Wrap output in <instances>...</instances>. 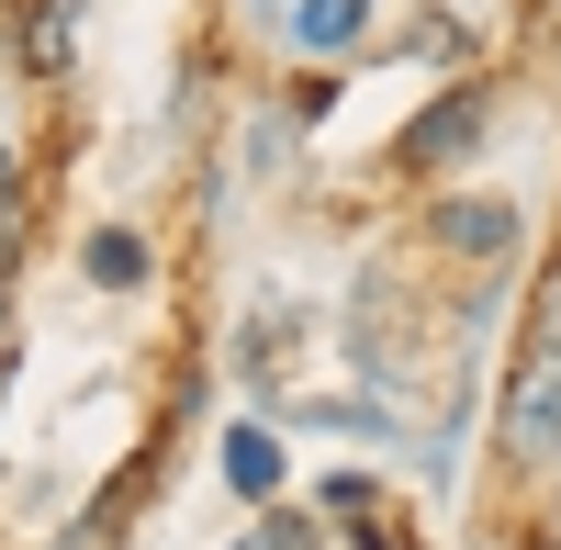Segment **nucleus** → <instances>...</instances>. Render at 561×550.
<instances>
[{"label": "nucleus", "instance_id": "obj_12", "mask_svg": "<svg viewBox=\"0 0 561 550\" xmlns=\"http://www.w3.org/2000/svg\"><path fill=\"white\" fill-rule=\"evenodd\" d=\"M0 393H12V337H0Z\"/></svg>", "mask_w": 561, "mask_h": 550}, {"label": "nucleus", "instance_id": "obj_13", "mask_svg": "<svg viewBox=\"0 0 561 550\" xmlns=\"http://www.w3.org/2000/svg\"><path fill=\"white\" fill-rule=\"evenodd\" d=\"M528 550H550V539H528Z\"/></svg>", "mask_w": 561, "mask_h": 550}, {"label": "nucleus", "instance_id": "obj_9", "mask_svg": "<svg viewBox=\"0 0 561 550\" xmlns=\"http://www.w3.org/2000/svg\"><path fill=\"white\" fill-rule=\"evenodd\" d=\"M237 550H314V528H304V517H270V528H259V539H237Z\"/></svg>", "mask_w": 561, "mask_h": 550}, {"label": "nucleus", "instance_id": "obj_2", "mask_svg": "<svg viewBox=\"0 0 561 550\" xmlns=\"http://www.w3.org/2000/svg\"><path fill=\"white\" fill-rule=\"evenodd\" d=\"M505 472H561V348H528L505 382Z\"/></svg>", "mask_w": 561, "mask_h": 550}, {"label": "nucleus", "instance_id": "obj_4", "mask_svg": "<svg viewBox=\"0 0 561 550\" xmlns=\"http://www.w3.org/2000/svg\"><path fill=\"white\" fill-rule=\"evenodd\" d=\"M359 23H370V0H293V12H280V34L314 45V57H348Z\"/></svg>", "mask_w": 561, "mask_h": 550}, {"label": "nucleus", "instance_id": "obj_11", "mask_svg": "<svg viewBox=\"0 0 561 550\" xmlns=\"http://www.w3.org/2000/svg\"><path fill=\"white\" fill-rule=\"evenodd\" d=\"M539 34H550V45H561V0H539Z\"/></svg>", "mask_w": 561, "mask_h": 550}, {"label": "nucleus", "instance_id": "obj_8", "mask_svg": "<svg viewBox=\"0 0 561 550\" xmlns=\"http://www.w3.org/2000/svg\"><path fill=\"white\" fill-rule=\"evenodd\" d=\"M528 348H561V248H550L539 293H528Z\"/></svg>", "mask_w": 561, "mask_h": 550}, {"label": "nucleus", "instance_id": "obj_3", "mask_svg": "<svg viewBox=\"0 0 561 550\" xmlns=\"http://www.w3.org/2000/svg\"><path fill=\"white\" fill-rule=\"evenodd\" d=\"M427 237L449 259H505L517 248V203H494V192H438L427 203Z\"/></svg>", "mask_w": 561, "mask_h": 550}, {"label": "nucleus", "instance_id": "obj_5", "mask_svg": "<svg viewBox=\"0 0 561 550\" xmlns=\"http://www.w3.org/2000/svg\"><path fill=\"white\" fill-rule=\"evenodd\" d=\"M79 270H90L102 293H135V282H147V237H135V225H102V237L79 248Z\"/></svg>", "mask_w": 561, "mask_h": 550}, {"label": "nucleus", "instance_id": "obj_6", "mask_svg": "<svg viewBox=\"0 0 561 550\" xmlns=\"http://www.w3.org/2000/svg\"><path fill=\"white\" fill-rule=\"evenodd\" d=\"M124 517H135V483H113L102 506H79V517H68L57 539H45V550H113V539H124Z\"/></svg>", "mask_w": 561, "mask_h": 550}, {"label": "nucleus", "instance_id": "obj_10", "mask_svg": "<svg viewBox=\"0 0 561 550\" xmlns=\"http://www.w3.org/2000/svg\"><path fill=\"white\" fill-rule=\"evenodd\" d=\"M0 237H12V147H0Z\"/></svg>", "mask_w": 561, "mask_h": 550}, {"label": "nucleus", "instance_id": "obj_7", "mask_svg": "<svg viewBox=\"0 0 561 550\" xmlns=\"http://www.w3.org/2000/svg\"><path fill=\"white\" fill-rule=\"evenodd\" d=\"M225 483H237V494H280V449H270V427H237V438H225Z\"/></svg>", "mask_w": 561, "mask_h": 550}, {"label": "nucleus", "instance_id": "obj_1", "mask_svg": "<svg viewBox=\"0 0 561 550\" xmlns=\"http://www.w3.org/2000/svg\"><path fill=\"white\" fill-rule=\"evenodd\" d=\"M483 135H494V90H483V79H460V90H438V102L393 135V169H404V180H449L460 158L483 147Z\"/></svg>", "mask_w": 561, "mask_h": 550}]
</instances>
